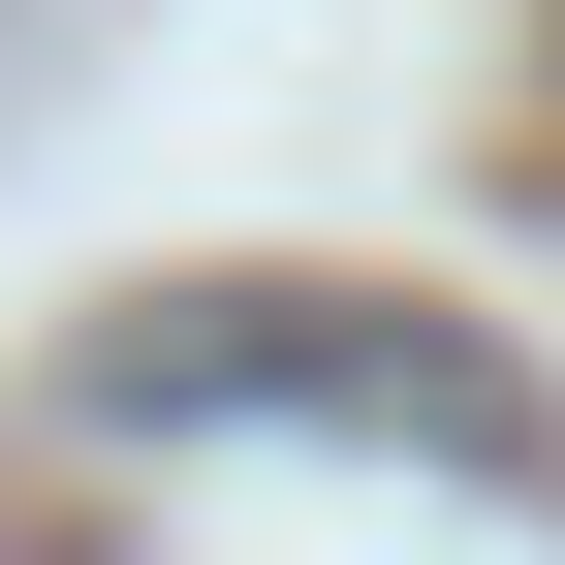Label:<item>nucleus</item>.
I'll use <instances>...</instances> for the list:
<instances>
[{
    "label": "nucleus",
    "instance_id": "obj_1",
    "mask_svg": "<svg viewBox=\"0 0 565 565\" xmlns=\"http://www.w3.org/2000/svg\"><path fill=\"white\" fill-rule=\"evenodd\" d=\"M95 408H377V440L503 471V503H565V408L440 377V345H377V282H158V315L95 345Z\"/></svg>",
    "mask_w": 565,
    "mask_h": 565
}]
</instances>
